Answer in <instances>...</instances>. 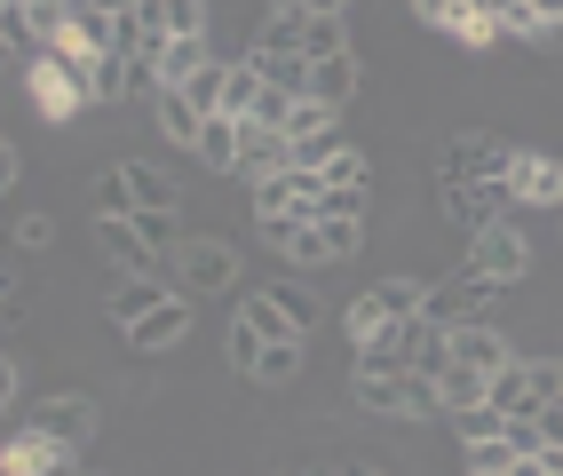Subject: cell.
<instances>
[{
    "mask_svg": "<svg viewBox=\"0 0 563 476\" xmlns=\"http://www.w3.org/2000/svg\"><path fill=\"white\" fill-rule=\"evenodd\" d=\"M175 286L183 295H222V286H239V246L222 239V231H199V239H183L175 246Z\"/></svg>",
    "mask_w": 563,
    "mask_h": 476,
    "instance_id": "obj_1",
    "label": "cell"
},
{
    "mask_svg": "<svg viewBox=\"0 0 563 476\" xmlns=\"http://www.w3.org/2000/svg\"><path fill=\"white\" fill-rule=\"evenodd\" d=\"M96 246H103L111 278H159V263H167V254L135 231V214H96Z\"/></svg>",
    "mask_w": 563,
    "mask_h": 476,
    "instance_id": "obj_7",
    "label": "cell"
},
{
    "mask_svg": "<svg viewBox=\"0 0 563 476\" xmlns=\"http://www.w3.org/2000/svg\"><path fill=\"white\" fill-rule=\"evenodd\" d=\"M239 143H246V120L214 112V120H207V135H199V159H207L214 175H239Z\"/></svg>",
    "mask_w": 563,
    "mask_h": 476,
    "instance_id": "obj_23",
    "label": "cell"
},
{
    "mask_svg": "<svg viewBox=\"0 0 563 476\" xmlns=\"http://www.w3.org/2000/svg\"><path fill=\"white\" fill-rule=\"evenodd\" d=\"M88 476H96V468H88Z\"/></svg>",
    "mask_w": 563,
    "mask_h": 476,
    "instance_id": "obj_47",
    "label": "cell"
},
{
    "mask_svg": "<svg viewBox=\"0 0 563 476\" xmlns=\"http://www.w3.org/2000/svg\"><path fill=\"white\" fill-rule=\"evenodd\" d=\"M16 389H24V357L0 365V406H16Z\"/></svg>",
    "mask_w": 563,
    "mask_h": 476,
    "instance_id": "obj_42",
    "label": "cell"
},
{
    "mask_svg": "<svg viewBox=\"0 0 563 476\" xmlns=\"http://www.w3.org/2000/svg\"><path fill=\"white\" fill-rule=\"evenodd\" d=\"M444 32H453L461 48H493V41H500V24H493V16H476V9H461L453 24H444Z\"/></svg>",
    "mask_w": 563,
    "mask_h": 476,
    "instance_id": "obj_34",
    "label": "cell"
},
{
    "mask_svg": "<svg viewBox=\"0 0 563 476\" xmlns=\"http://www.w3.org/2000/svg\"><path fill=\"white\" fill-rule=\"evenodd\" d=\"M152 112H159V135L175 143V152H199V135H207V120H214V112H199V103L183 96V88H167Z\"/></svg>",
    "mask_w": 563,
    "mask_h": 476,
    "instance_id": "obj_20",
    "label": "cell"
},
{
    "mask_svg": "<svg viewBox=\"0 0 563 476\" xmlns=\"http://www.w3.org/2000/svg\"><path fill=\"white\" fill-rule=\"evenodd\" d=\"M365 295L382 302V318H429V278H373Z\"/></svg>",
    "mask_w": 563,
    "mask_h": 476,
    "instance_id": "obj_24",
    "label": "cell"
},
{
    "mask_svg": "<svg viewBox=\"0 0 563 476\" xmlns=\"http://www.w3.org/2000/svg\"><path fill=\"white\" fill-rule=\"evenodd\" d=\"M271 295H278V310L294 318V334H318V318H325V302L310 295V286H271Z\"/></svg>",
    "mask_w": 563,
    "mask_h": 476,
    "instance_id": "obj_33",
    "label": "cell"
},
{
    "mask_svg": "<svg viewBox=\"0 0 563 476\" xmlns=\"http://www.w3.org/2000/svg\"><path fill=\"white\" fill-rule=\"evenodd\" d=\"M167 295H183V286H167V278H111V325H120V334H128V325H143V318H152Z\"/></svg>",
    "mask_w": 563,
    "mask_h": 476,
    "instance_id": "obj_17",
    "label": "cell"
},
{
    "mask_svg": "<svg viewBox=\"0 0 563 476\" xmlns=\"http://www.w3.org/2000/svg\"><path fill=\"white\" fill-rule=\"evenodd\" d=\"M128 191H135V214H183V182L159 167V159H120Z\"/></svg>",
    "mask_w": 563,
    "mask_h": 476,
    "instance_id": "obj_16",
    "label": "cell"
},
{
    "mask_svg": "<svg viewBox=\"0 0 563 476\" xmlns=\"http://www.w3.org/2000/svg\"><path fill=\"white\" fill-rule=\"evenodd\" d=\"M453 429H461V445H468V436H500L508 421H500L493 406H468V413H453Z\"/></svg>",
    "mask_w": 563,
    "mask_h": 476,
    "instance_id": "obj_38",
    "label": "cell"
},
{
    "mask_svg": "<svg viewBox=\"0 0 563 476\" xmlns=\"http://www.w3.org/2000/svg\"><path fill=\"white\" fill-rule=\"evenodd\" d=\"M532 24L540 32H563V0H532Z\"/></svg>",
    "mask_w": 563,
    "mask_h": 476,
    "instance_id": "obj_43",
    "label": "cell"
},
{
    "mask_svg": "<svg viewBox=\"0 0 563 476\" xmlns=\"http://www.w3.org/2000/svg\"><path fill=\"white\" fill-rule=\"evenodd\" d=\"M239 325H254L262 342H286V334H294V318L278 310V295H271V286H262V295H246V302H239Z\"/></svg>",
    "mask_w": 563,
    "mask_h": 476,
    "instance_id": "obj_29",
    "label": "cell"
},
{
    "mask_svg": "<svg viewBox=\"0 0 563 476\" xmlns=\"http://www.w3.org/2000/svg\"><path fill=\"white\" fill-rule=\"evenodd\" d=\"M437 207H444V223H453L461 239H484L493 223H508L516 191L508 182H437Z\"/></svg>",
    "mask_w": 563,
    "mask_h": 476,
    "instance_id": "obj_2",
    "label": "cell"
},
{
    "mask_svg": "<svg viewBox=\"0 0 563 476\" xmlns=\"http://www.w3.org/2000/svg\"><path fill=\"white\" fill-rule=\"evenodd\" d=\"M516 143L508 135H453L437 152V182H508Z\"/></svg>",
    "mask_w": 563,
    "mask_h": 476,
    "instance_id": "obj_3",
    "label": "cell"
},
{
    "mask_svg": "<svg viewBox=\"0 0 563 476\" xmlns=\"http://www.w3.org/2000/svg\"><path fill=\"white\" fill-rule=\"evenodd\" d=\"M350 152V143H342V120H333V128H318V135H302V143H294V167H310V175H325L333 159H342Z\"/></svg>",
    "mask_w": 563,
    "mask_h": 476,
    "instance_id": "obj_31",
    "label": "cell"
},
{
    "mask_svg": "<svg viewBox=\"0 0 563 476\" xmlns=\"http://www.w3.org/2000/svg\"><path fill=\"white\" fill-rule=\"evenodd\" d=\"M468 263L493 278V286L532 278V239H523V207H508V223H493L484 239H468Z\"/></svg>",
    "mask_w": 563,
    "mask_h": 476,
    "instance_id": "obj_5",
    "label": "cell"
},
{
    "mask_svg": "<svg viewBox=\"0 0 563 476\" xmlns=\"http://www.w3.org/2000/svg\"><path fill=\"white\" fill-rule=\"evenodd\" d=\"M32 429H48L64 453H80V445H96L103 406H96L88 389H56V397H41V406H32Z\"/></svg>",
    "mask_w": 563,
    "mask_h": 476,
    "instance_id": "obj_6",
    "label": "cell"
},
{
    "mask_svg": "<svg viewBox=\"0 0 563 476\" xmlns=\"http://www.w3.org/2000/svg\"><path fill=\"white\" fill-rule=\"evenodd\" d=\"M342 476H382V468H365V461H342Z\"/></svg>",
    "mask_w": 563,
    "mask_h": 476,
    "instance_id": "obj_46",
    "label": "cell"
},
{
    "mask_svg": "<svg viewBox=\"0 0 563 476\" xmlns=\"http://www.w3.org/2000/svg\"><path fill=\"white\" fill-rule=\"evenodd\" d=\"M88 9H103V16H128V9H143V0H88Z\"/></svg>",
    "mask_w": 563,
    "mask_h": 476,
    "instance_id": "obj_45",
    "label": "cell"
},
{
    "mask_svg": "<svg viewBox=\"0 0 563 476\" xmlns=\"http://www.w3.org/2000/svg\"><path fill=\"white\" fill-rule=\"evenodd\" d=\"M318 207H325V175H310V167H286V175L254 182V223H271V214H302V223H318Z\"/></svg>",
    "mask_w": 563,
    "mask_h": 476,
    "instance_id": "obj_8",
    "label": "cell"
},
{
    "mask_svg": "<svg viewBox=\"0 0 563 476\" xmlns=\"http://www.w3.org/2000/svg\"><path fill=\"white\" fill-rule=\"evenodd\" d=\"M191 318H199V310H191V295H167L143 325H128V342H135L143 357H159V350H175V342H191Z\"/></svg>",
    "mask_w": 563,
    "mask_h": 476,
    "instance_id": "obj_14",
    "label": "cell"
},
{
    "mask_svg": "<svg viewBox=\"0 0 563 476\" xmlns=\"http://www.w3.org/2000/svg\"><path fill=\"white\" fill-rule=\"evenodd\" d=\"M302 56H310V64H325V56H350V16H310V32H302Z\"/></svg>",
    "mask_w": 563,
    "mask_h": 476,
    "instance_id": "obj_30",
    "label": "cell"
},
{
    "mask_svg": "<svg viewBox=\"0 0 563 476\" xmlns=\"http://www.w3.org/2000/svg\"><path fill=\"white\" fill-rule=\"evenodd\" d=\"M302 32H310V9H302V0H278V9L271 16H262L254 24V64H278V56H302Z\"/></svg>",
    "mask_w": 563,
    "mask_h": 476,
    "instance_id": "obj_11",
    "label": "cell"
},
{
    "mask_svg": "<svg viewBox=\"0 0 563 476\" xmlns=\"http://www.w3.org/2000/svg\"><path fill=\"white\" fill-rule=\"evenodd\" d=\"M262 88H271V80H262V64H254V56H231V71H222V103H214V112H231V120H254Z\"/></svg>",
    "mask_w": 563,
    "mask_h": 476,
    "instance_id": "obj_22",
    "label": "cell"
},
{
    "mask_svg": "<svg viewBox=\"0 0 563 476\" xmlns=\"http://www.w3.org/2000/svg\"><path fill=\"white\" fill-rule=\"evenodd\" d=\"M342 112H325V103H310V96H294V112H286V135L302 143V135H318V128H333Z\"/></svg>",
    "mask_w": 563,
    "mask_h": 476,
    "instance_id": "obj_35",
    "label": "cell"
},
{
    "mask_svg": "<svg viewBox=\"0 0 563 476\" xmlns=\"http://www.w3.org/2000/svg\"><path fill=\"white\" fill-rule=\"evenodd\" d=\"M523 453L508 445V429L500 436H468V445H461V476H508Z\"/></svg>",
    "mask_w": 563,
    "mask_h": 476,
    "instance_id": "obj_26",
    "label": "cell"
},
{
    "mask_svg": "<svg viewBox=\"0 0 563 476\" xmlns=\"http://www.w3.org/2000/svg\"><path fill=\"white\" fill-rule=\"evenodd\" d=\"M508 445H516V453H540V413H532V421H508Z\"/></svg>",
    "mask_w": 563,
    "mask_h": 476,
    "instance_id": "obj_41",
    "label": "cell"
},
{
    "mask_svg": "<svg viewBox=\"0 0 563 476\" xmlns=\"http://www.w3.org/2000/svg\"><path fill=\"white\" fill-rule=\"evenodd\" d=\"M437 389H444V413H468V406H484L493 374H476V365H444V374H437Z\"/></svg>",
    "mask_w": 563,
    "mask_h": 476,
    "instance_id": "obj_27",
    "label": "cell"
},
{
    "mask_svg": "<svg viewBox=\"0 0 563 476\" xmlns=\"http://www.w3.org/2000/svg\"><path fill=\"white\" fill-rule=\"evenodd\" d=\"M167 41H207V0H152Z\"/></svg>",
    "mask_w": 563,
    "mask_h": 476,
    "instance_id": "obj_28",
    "label": "cell"
},
{
    "mask_svg": "<svg viewBox=\"0 0 563 476\" xmlns=\"http://www.w3.org/2000/svg\"><path fill=\"white\" fill-rule=\"evenodd\" d=\"M365 88V64H357V48L350 56H325V64H310V103H325V112H350V96Z\"/></svg>",
    "mask_w": 563,
    "mask_h": 476,
    "instance_id": "obj_18",
    "label": "cell"
},
{
    "mask_svg": "<svg viewBox=\"0 0 563 476\" xmlns=\"http://www.w3.org/2000/svg\"><path fill=\"white\" fill-rule=\"evenodd\" d=\"M96 214H135V191H128V175H120V167L96 182Z\"/></svg>",
    "mask_w": 563,
    "mask_h": 476,
    "instance_id": "obj_36",
    "label": "cell"
},
{
    "mask_svg": "<svg viewBox=\"0 0 563 476\" xmlns=\"http://www.w3.org/2000/svg\"><path fill=\"white\" fill-rule=\"evenodd\" d=\"M9 239H16V254H41V246L56 239V223H48V214H16V231H9Z\"/></svg>",
    "mask_w": 563,
    "mask_h": 476,
    "instance_id": "obj_37",
    "label": "cell"
},
{
    "mask_svg": "<svg viewBox=\"0 0 563 476\" xmlns=\"http://www.w3.org/2000/svg\"><path fill=\"white\" fill-rule=\"evenodd\" d=\"M310 16H350V0H302Z\"/></svg>",
    "mask_w": 563,
    "mask_h": 476,
    "instance_id": "obj_44",
    "label": "cell"
},
{
    "mask_svg": "<svg viewBox=\"0 0 563 476\" xmlns=\"http://www.w3.org/2000/svg\"><path fill=\"white\" fill-rule=\"evenodd\" d=\"M88 103H128V56H96V71H88Z\"/></svg>",
    "mask_w": 563,
    "mask_h": 476,
    "instance_id": "obj_32",
    "label": "cell"
},
{
    "mask_svg": "<svg viewBox=\"0 0 563 476\" xmlns=\"http://www.w3.org/2000/svg\"><path fill=\"white\" fill-rule=\"evenodd\" d=\"M325 182H373V159H365L357 143H350V152H342V159L325 167Z\"/></svg>",
    "mask_w": 563,
    "mask_h": 476,
    "instance_id": "obj_39",
    "label": "cell"
},
{
    "mask_svg": "<svg viewBox=\"0 0 563 476\" xmlns=\"http://www.w3.org/2000/svg\"><path fill=\"white\" fill-rule=\"evenodd\" d=\"M24 96L41 103V120H71V112H88V80H80V71H64L56 56L24 71Z\"/></svg>",
    "mask_w": 563,
    "mask_h": 476,
    "instance_id": "obj_10",
    "label": "cell"
},
{
    "mask_svg": "<svg viewBox=\"0 0 563 476\" xmlns=\"http://www.w3.org/2000/svg\"><path fill=\"white\" fill-rule=\"evenodd\" d=\"M500 286L484 278L476 263H461V270H444V278H429V325H444V334H453V325H476L484 318V302H493Z\"/></svg>",
    "mask_w": 563,
    "mask_h": 476,
    "instance_id": "obj_4",
    "label": "cell"
},
{
    "mask_svg": "<svg viewBox=\"0 0 563 476\" xmlns=\"http://www.w3.org/2000/svg\"><path fill=\"white\" fill-rule=\"evenodd\" d=\"M302 357H310V334L262 342V350H254V365H246V381H262V389H286L294 374H302Z\"/></svg>",
    "mask_w": 563,
    "mask_h": 476,
    "instance_id": "obj_19",
    "label": "cell"
},
{
    "mask_svg": "<svg viewBox=\"0 0 563 476\" xmlns=\"http://www.w3.org/2000/svg\"><path fill=\"white\" fill-rule=\"evenodd\" d=\"M64 461H71V453L56 445L48 429H32V421L9 436V445H0V468H9V476H64Z\"/></svg>",
    "mask_w": 563,
    "mask_h": 476,
    "instance_id": "obj_12",
    "label": "cell"
},
{
    "mask_svg": "<svg viewBox=\"0 0 563 476\" xmlns=\"http://www.w3.org/2000/svg\"><path fill=\"white\" fill-rule=\"evenodd\" d=\"M207 64H214V41H167V48H159V80H167V88H191Z\"/></svg>",
    "mask_w": 563,
    "mask_h": 476,
    "instance_id": "obj_25",
    "label": "cell"
},
{
    "mask_svg": "<svg viewBox=\"0 0 563 476\" xmlns=\"http://www.w3.org/2000/svg\"><path fill=\"white\" fill-rule=\"evenodd\" d=\"M548 445H563V397H555V406H540V453Z\"/></svg>",
    "mask_w": 563,
    "mask_h": 476,
    "instance_id": "obj_40",
    "label": "cell"
},
{
    "mask_svg": "<svg viewBox=\"0 0 563 476\" xmlns=\"http://www.w3.org/2000/svg\"><path fill=\"white\" fill-rule=\"evenodd\" d=\"M365 246V223H350V214H318V223L286 246V263L294 270H325V263H342V254H357Z\"/></svg>",
    "mask_w": 563,
    "mask_h": 476,
    "instance_id": "obj_9",
    "label": "cell"
},
{
    "mask_svg": "<svg viewBox=\"0 0 563 476\" xmlns=\"http://www.w3.org/2000/svg\"><path fill=\"white\" fill-rule=\"evenodd\" d=\"M350 397L365 413H382V421H405V374H389V365H357Z\"/></svg>",
    "mask_w": 563,
    "mask_h": 476,
    "instance_id": "obj_21",
    "label": "cell"
},
{
    "mask_svg": "<svg viewBox=\"0 0 563 476\" xmlns=\"http://www.w3.org/2000/svg\"><path fill=\"white\" fill-rule=\"evenodd\" d=\"M508 191H516V207H563V159H548V152H516Z\"/></svg>",
    "mask_w": 563,
    "mask_h": 476,
    "instance_id": "obj_13",
    "label": "cell"
},
{
    "mask_svg": "<svg viewBox=\"0 0 563 476\" xmlns=\"http://www.w3.org/2000/svg\"><path fill=\"white\" fill-rule=\"evenodd\" d=\"M453 365H476V374H500V365H516V342L500 334L493 318H476V325H453Z\"/></svg>",
    "mask_w": 563,
    "mask_h": 476,
    "instance_id": "obj_15",
    "label": "cell"
}]
</instances>
